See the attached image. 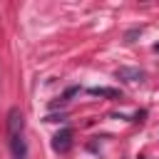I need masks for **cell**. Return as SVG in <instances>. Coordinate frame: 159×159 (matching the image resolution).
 I'll use <instances>...</instances> for the list:
<instances>
[{"instance_id":"obj_3","label":"cell","mask_w":159,"mask_h":159,"mask_svg":"<svg viewBox=\"0 0 159 159\" xmlns=\"http://www.w3.org/2000/svg\"><path fill=\"white\" fill-rule=\"evenodd\" d=\"M117 77L119 80H127V82H139V80H144V72L137 70V67H119L117 70Z\"/></svg>"},{"instance_id":"obj_2","label":"cell","mask_w":159,"mask_h":159,"mask_svg":"<svg viewBox=\"0 0 159 159\" xmlns=\"http://www.w3.org/2000/svg\"><path fill=\"white\" fill-rule=\"evenodd\" d=\"M72 137H75V132H72L70 127H62V129L52 137V149L60 152V154L70 152V147H72Z\"/></svg>"},{"instance_id":"obj_1","label":"cell","mask_w":159,"mask_h":159,"mask_svg":"<svg viewBox=\"0 0 159 159\" xmlns=\"http://www.w3.org/2000/svg\"><path fill=\"white\" fill-rule=\"evenodd\" d=\"M7 142L12 159H27V142H25V117L17 107L7 112Z\"/></svg>"},{"instance_id":"obj_4","label":"cell","mask_w":159,"mask_h":159,"mask_svg":"<svg viewBox=\"0 0 159 159\" xmlns=\"http://www.w3.org/2000/svg\"><path fill=\"white\" fill-rule=\"evenodd\" d=\"M87 94H92V97H107V99H119L122 97L119 89H112V87H89Z\"/></svg>"}]
</instances>
